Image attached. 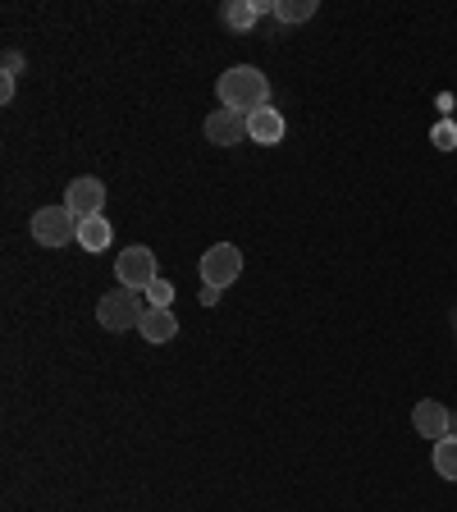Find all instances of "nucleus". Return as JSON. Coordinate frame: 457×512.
Instances as JSON below:
<instances>
[{"instance_id": "obj_2", "label": "nucleus", "mask_w": 457, "mask_h": 512, "mask_svg": "<svg viewBox=\"0 0 457 512\" xmlns=\"http://www.w3.org/2000/svg\"><path fill=\"white\" fill-rule=\"evenodd\" d=\"M142 316H147V307H142V293H133V288H110V293H101V302H96V320H101V330H138Z\"/></svg>"}, {"instance_id": "obj_18", "label": "nucleus", "mask_w": 457, "mask_h": 512, "mask_svg": "<svg viewBox=\"0 0 457 512\" xmlns=\"http://www.w3.org/2000/svg\"><path fill=\"white\" fill-rule=\"evenodd\" d=\"M10 96H14V78L5 74V78H0V101H10Z\"/></svg>"}, {"instance_id": "obj_13", "label": "nucleus", "mask_w": 457, "mask_h": 512, "mask_svg": "<svg viewBox=\"0 0 457 512\" xmlns=\"http://www.w3.org/2000/svg\"><path fill=\"white\" fill-rule=\"evenodd\" d=\"M435 471L444 480H457V435H448L435 444Z\"/></svg>"}, {"instance_id": "obj_5", "label": "nucleus", "mask_w": 457, "mask_h": 512, "mask_svg": "<svg viewBox=\"0 0 457 512\" xmlns=\"http://www.w3.org/2000/svg\"><path fill=\"white\" fill-rule=\"evenodd\" d=\"M238 275H243V252H238L234 243H215V247H206V256H202V284H206V288L224 293V288L234 284Z\"/></svg>"}, {"instance_id": "obj_12", "label": "nucleus", "mask_w": 457, "mask_h": 512, "mask_svg": "<svg viewBox=\"0 0 457 512\" xmlns=\"http://www.w3.org/2000/svg\"><path fill=\"white\" fill-rule=\"evenodd\" d=\"M110 238H115V229H110L106 215H92V220H78V247L83 252H106Z\"/></svg>"}, {"instance_id": "obj_1", "label": "nucleus", "mask_w": 457, "mask_h": 512, "mask_svg": "<svg viewBox=\"0 0 457 512\" xmlns=\"http://www.w3.org/2000/svg\"><path fill=\"white\" fill-rule=\"evenodd\" d=\"M215 96H220L224 110H238V115H252V110L270 106V78L252 64H234L224 69L220 83H215Z\"/></svg>"}, {"instance_id": "obj_16", "label": "nucleus", "mask_w": 457, "mask_h": 512, "mask_svg": "<svg viewBox=\"0 0 457 512\" xmlns=\"http://www.w3.org/2000/svg\"><path fill=\"white\" fill-rule=\"evenodd\" d=\"M435 147H439V151H453V147H457V124H453V119L435 124Z\"/></svg>"}, {"instance_id": "obj_10", "label": "nucleus", "mask_w": 457, "mask_h": 512, "mask_svg": "<svg viewBox=\"0 0 457 512\" xmlns=\"http://www.w3.org/2000/svg\"><path fill=\"white\" fill-rule=\"evenodd\" d=\"M261 14H275V5H266V0H229L224 5V23L234 32H252Z\"/></svg>"}, {"instance_id": "obj_8", "label": "nucleus", "mask_w": 457, "mask_h": 512, "mask_svg": "<svg viewBox=\"0 0 457 512\" xmlns=\"http://www.w3.org/2000/svg\"><path fill=\"white\" fill-rule=\"evenodd\" d=\"M448 407L444 403H435V398H421V403L412 407V426H416V435L421 439H448Z\"/></svg>"}, {"instance_id": "obj_6", "label": "nucleus", "mask_w": 457, "mask_h": 512, "mask_svg": "<svg viewBox=\"0 0 457 512\" xmlns=\"http://www.w3.org/2000/svg\"><path fill=\"white\" fill-rule=\"evenodd\" d=\"M64 206H69L78 220H92V215H101V206H106V183L92 179V174H83V179L69 183V192H64Z\"/></svg>"}, {"instance_id": "obj_4", "label": "nucleus", "mask_w": 457, "mask_h": 512, "mask_svg": "<svg viewBox=\"0 0 457 512\" xmlns=\"http://www.w3.org/2000/svg\"><path fill=\"white\" fill-rule=\"evenodd\" d=\"M115 279L119 288H133V293H147L151 284H156V252L151 247H124L115 261Z\"/></svg>"}, {"instance_id": "obj_3", "label": "nucleus", "mask_w": 457, "mask_h": 512, "mask_svg": "<svg viewBox=\"0 0 457 512\" xmlns=\"http://www.w3.org/2000/svg\"><path fill=\"white\" fill-rule=\"evenodd\" d=\"M32 238L42 247H69L78 243V215L69 206H46L32 215Z\"/></svg>"}, {"instance_id": "obj_15", "label": "nucleus", "mask_w": 457, "mask_h": 512, "mask_svg": "<svg viewBox=\"0 0 457 512\" xmlns=\"http://www.w3.org/2000/svg\"><path fill=\"white\" fill-rule=\"evenodd\" d=\"M147 302H151V307H170L174 311V284H170V279H156V284L147 288Z\"/></svg>"}, {"instance_id": "obj_14", "label": "nucleus", "mask_w": 457, "mask_h": 512, "mask_svg": "<svg viewBox=\"0 0 457 512\" xmlns=\"http://www.w3.org/2000/svg\"><path fill=\"white\" fill-rule=\"evenodd\" d=\"M316 14V0H279L275 5V19L279 23H307Z\"/></svg>"}, {"instance_id": "obj_9", "label": "nucleus", "mask_w": 457, "mask_h": 512, "mask_svg": "<svg viewBox=\"0 0 457 512\" xmlns=\"http://www.w3.org/2000/svg\"><path fill=\"white\" fill-rule=\"evenodd\" d=\"M247 138L261 142V147H279V142H284V115H279L275 106L252 110V115H247Z\"/></svg>"}, {"instance_id": "obj_17", "label": "nucleus", "mask_w": 457, "mask_h": 512, "mask_svg": "<svg viewBox=\"0 0 457 512\" xmlns=\"http://www.w3.org/2000/svg\"><path fill=\"white\" fill-rule=\"evenodd\" d=\"M19 69H23V55H19V51H10V55H5V74L14 78V74H19Z\"/></svg>"}, {"instance_id": "obj_11", "label": "nucleus", "mask_w": 457, "mask_h": 512, "mask_svg": "<svg viewBox=\"0 0 457 512\" xmlns=\"http://www.w3.org/2000/svg\"><path fill=\"white\" fill-rule=\"evenodd\" d=\"M138 334H142L147 343H170L174 334H179V320H174L170 307H147V316H142Z\"/></svg>"}, {"instance_id": "obj_19", "label": "nucleus", "mask_w": 457, "mask_h": 512, "mask_svg": "<svg viewBox=\"0 0 457 512\" xmlns=\"http://www.w3.org/2000/svg\"><path fill=\"white\" fill-rule=\"evenodd\" d=\"M448 435H457V412H453V416H448Z\"/></svg>"}, {"instance_id": "obj_7", "label": "nucleus", "mask_w": 457, "mask_h": 512, "mask_svg": "<svg viewBox=\"0 0 457 512\" xmlns=\"http://www.w3.org/2000/svg\"><path fill=\"white\" fill-rule=\"evenodd\" d=\"M206 138H211V147H238V142L247 138V115H238V110H211L206 115Z\"/></svg>"}]
</instances>
